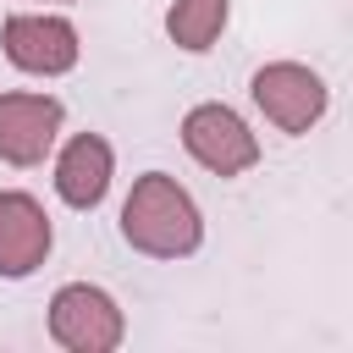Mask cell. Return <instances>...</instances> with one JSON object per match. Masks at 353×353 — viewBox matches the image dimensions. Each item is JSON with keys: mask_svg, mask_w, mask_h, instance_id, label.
<instances>
[{"mask_svg": "<svg viewBox=\"0 0 353 353\" xmlns=\"http://www.w3.org/2000/svg\"><path fill=\"white\" fill-rule=\"evenodd\" d=\"M121 243L143 259H188L204 248V210L171 171H143L121 199Z\"/></svg>", "mask_w": 353, "mask_h": 353, "instance_id": "1", "label": "cell"}, {"mask_svg": "<svg viewBox=\"0 0 353 353\" xmlns=\"http://www.w3.org/2000/svg\"><path fill=\"white\" fill-rule=\"evenodd\" d=\"M50 342L66 347V353H116L127 342V314L121 303L94 287V281H61L50 292Z\"/></svg>", "mask_w": 353, "mask_h": 353, "instance_id": "2", "label": "cell"}, {"mask_svg": "<svg viewBox=\"0 0 353 353\" xmlns=\"http://www.w3.org/2000/svg\"><path fill=\"white\" fill-rule=\"evenodd\" d=\"M248 99H254V110H259L276 132L303 138V132L320 127V116H325V105H331V88H325V77H320L314 66H303V61H265V66L248 77Z\"/></svg>", "mask_w": 353, "mask_h": 353, "instance_id": "3", "label": "cell"}, {"mask_svg": "<svg viewBox=\"0 0 353 353\" xmlns=\"http://www.w3.org/2000/svg\"><path fill=\"white\" fill-rule=\"evenodd\" d=\"M182 149L210 176H248L259 165V132L243 121V110L221 99H204L182 116Z\"/></svg>", "mask_w": 353, "mask_h": 353, "instance_id": "4", "label": "cell"}, {"mask_svg": "<svg viewBox=\"0 0 353 353\" xmlns=\"http://www.w3.org/2000/svg\"><path fill=\"white\" fill-rule=\"evenodd\" d=\"M0 50L28 77H66L83 55V39H77L72 17L39 6V11H11L0 22Z\"/></svg>", "mask_w": 353, "mask_h": 353, "instance_id": "5", "label": "cell"}, {"mask_svg": "<svg viewBox=\"0 0 353 353\" xmlns=\"http://www.w3.org/2000/svg\"><path fill=\"white\" fill-rule=\"evenodd\" d=\"M66 127V105L39 88H11L0 94V160L6 165H44L55 154Z\"/></svg>", "mask_w": 353, "mask_h": 353, "instance_id": "6", "label": "cell"}, {"mask_svg": "<svg viewBox=\"0 0 353 353\" xmlns=\"http://www.w3.org/2000/svg\"><path fill=\"white\" fill-rule=\"evenodd\" d=\"M55 248V226L44 204L22 188L0 193V281H28Z\"/></svg>", "mask_w": 353, "mask_h": 353, "instance_id": "7", "label": "cell"}, {"mask_svg": "<svg viewBox=\"0 0 353 353\" xmlns=\"http://www.w3.org/2000/svg\"><path fill=\"white\" fill-rule=\"evenodd\" d=\"M110 176H116V149L105 132H72L61 149H55V199L66 210H99L105 193H110Z\"/></svg>", "mask_w": 353, "mask_h": 353, "instance_id": "8", "label": "cell"}, {"mask_svg": "<svg viewBox=\"0 0 353 353\" xmlns=\"http://www.w3.org/2000/svg\"><path fill=\"white\" fill-rule=\"evenodd\" d=\"M226 22H232V0H171L165 6V39L188 55H210Z\"/></svg>", "mask_w": 353, "mask_h": 353, "instance_id": "9", "label": "cell"}, {"mask_svg": "<svg viewBox=\"0 0 353 353\" xmlns=\"http://www.w3.org/2000/svg\"><path fill=\"white\" fill-rule=\"evenodd\" d=\"M39 6H72V0H39Z\"/></svg>", "mask_w": 353, "mask_h": 353, "instance_id": "10", "label": "cell"}]
</instances>
